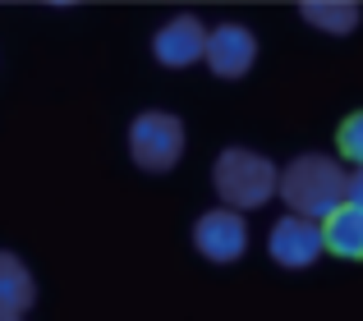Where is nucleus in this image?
<instances>
[{"label": "nucleus", "mask_w": 363, "mask_h": 321, "mask_svg": "<svg viewBox=\"0 0 363 321\" xmlns=\"http://www.w3.org/2000/svg\"><path fill=\"white\" fill-rule=\"evenodd\" d=\"M276 193L285 197V206H290L294 216L322 221L327 211H336V206L345 202V170H340L336 156L303 152L276 175Z\"/></svg>", "instance_id": "f257e3e1"}, {"label": "nucleus", "mask_w": 363, "mask_h": 321, "mask_svg": "<svg viewBox=\"0 0 363 321\" xmlns=\"http://www.w3.org/2000/svg\"><path fill=\"white\" fill-rule=\"evenodd\" d=\"M276 175H281V170H276L262 152H253V147H225V152L216 156V165H212L216 193H221V202L235 206V211L262 206L267 197L276 193Z\"/></svg>", "instance_id": "f03ea898"}, {"label": "nucleus", "mask_w": 363, "mask_h": 321, "mask_svg": "<svg viewBox=\"0 0 363 321\" xmlns=\"http://www.w3.org/2000/svg\"><path fill=\"white\" fill-rule=\"evenodd\" d=\"M129 156H133V165L152 170V175L170 170L184 156V124H179V115H170V110H143L129 124Z\"/></svg>", "instance_id": "7ed1b4c3"}, {"label": "nucleus", "mask_w": 363, "mask_h": 321, "mask_svg": "<svg viewBox=\"0 0 363 321\" xmlns=\"http://www.w3.org/2000/svg\"><path fill=\"white\" fill-rule=\"evenodd\" d=\"M194 248L203 252L207 262H216V267L244 257V248H248L244 216L235 211V206H212V211H203L194 221Z\"/></svg>", "instance_id": "20e7f679"}, {"label": "nucleus", "mask_w": 363, "mask_h": 321, "mask_svg": "<svg viewBox=\"0 0 363 321\" xmlns=\"http://www.w3.org/2000/svg\"><path fill=\"white\" fill-rule=\"evenodd\" d=\"M267 252H272V262L276 267H285V271H303V267H313V262L322 257V225L318 221H308V216H281V221L272 225V234H267Z\"/></svg>", "instance_id": "39448f33"}, {"label": "nucleus", "mask_w": 363, "mask_h": 321, "mask_svg": "<svg viewBox=\"0 0 363 321\" xmlns=\"http://www.w3.org/2000/svg\"><path fill=\"white\" fill-rule=\"evenodd\" d=\"M207 69L216 78H244L257 60V37L248 33L244 23H221L207 33V51H203Z\"/></svg>", "instance_id": "423d86ee"}, {"label": "nucleus", "mask_w": 363, "mask_h": 321, "mask_svg": "<svg viewBox=\"0 0 363 321\" xmlns=\"http://www.w3.org/2000/svg\"><path fill=\"white\" fill-rule=\"evenodd\" d=\"M207 51V28L198 23L194 14H175L166 18V23L157 28V37H152V55H157V64H166V69H189V64H198Z\"/></svg>", "instance_id": "0eeeda50"}, {"label": "nucleus", "mask_w": 363, "mask_h": 321, "mask_svg": "<svg viewBox=\"0 0 363 321\" xmlns=\"http://www.w3.org/2000/svg\"><path fill=\"white\" fill-rule=\"evenodd\" d=\"M322 248L345 262H363V206L340 202L336 211L322 216Z\"/></svg>", "instance_id": "6e6552de"}, {"label": "nucleus", "mask_w": 363, "mask_h": 321, "mask_svg": "<svg viewBox=\"0 0 363 321\" xmlns=\"http://www.w3.org/2000/svg\"><path fill=\"white\" fill-rule=\"evenodd\" d=\"M37 298V280L14 252H0V321L5 317H23Z\"/></svg>", "instance_id": "1a4fd4ad"}, {"label": "nucleus", "mask_w": 363, "mask_h": 321, "mask_svg": "<svg viewBox=\"0 0 363 321\" xmlns=\"http://www.w3.org/2000/svg\"><path fill=\"white\" fill-rule=\"evenodd\" d=\"M303 18L322 33L345 37L350 28H359V5L354 0H303Z\"/></svg>", "instance_id": "9d476101"}, {"label": "nucleus", "mask_w": 363, "mask_h": 321, "mask_svg": "<svg viewBox=\"0 0 363 321\" xmlns=\"http://www.w3.org/2000/svg\"><path fill=\"white\" fill-rule=\"evenodd\" d=\"M336 147H340V156H350L354 165H363V110H354V115L340 119V129H336Z\"/></svg>", "instance_id": "9b49d317"}, {"label": "nucleus", "mask_w": 363, "mask_h": 321, "mask_svg": "<svg viewBox=\"0 0 363 321\" xmlns=\"http://www.w3.org/2000/svg\"><path fill=\"white\" fill-rule=\"evenodd\" d=\"M345 202L363 206V165H354V175H345Z\"/></svg>", "instance_id": "f8f14e48"}, {"label": "nucleus", "mask_w": 363, "mask_h": 321, "mask_svg": "<svg viewBox=\"0 0 363 321\" xmlns=\"http://www.w3.org/2000/svg\"><path fill=\"white\" fill-rule=\"evenodd\" d=\"M5 321H23V317H5Z\"/></svg>", "instance_id": "ddd939ff"}]
</instances>
